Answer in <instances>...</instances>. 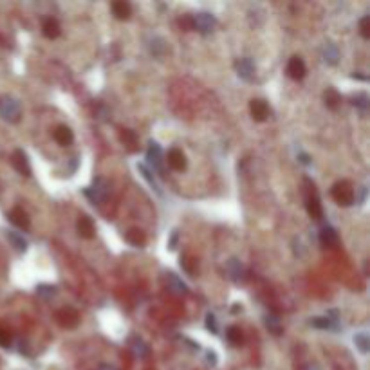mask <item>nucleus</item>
<instances>
[{
	"label": "nucleus",
	"instance_id": "obj_31",
	"mask_svg": "<svg viewBox=\"0 0 370 370\" xmlns=\"http://www.w3.org/2000/svg\"><path fill=\"white\" fill-rule=\"evenodd\" d=\"M137 168H139L141 175H143V177H145V179L148 181V185H150L152 188H154V190L161 195V188H159V185H157V181H155V177L152 175V170H150V168H146L145 165H139Z\"/></svg>",
	"mask_w": 370,
	"mask_h": 370
},
{
	"label": "nucleus",
	"instance_id": "obj_5",
	"mask_svg": "<svg viewBox=\"0 0 370 370\" xmlns=\"http://www.w3.org/2000/svg\"><path fill=\"white\" fill-rule=\"evenodd\" d=\"M305 183L309 185V191H307V195H305V210H307V213H309L312 219H321V217H323V210H321L320 197L316 193L314 185H310L309 179H305Z\"/></svg>",
	"mask_w": 370,
	"mask_h": 370
},
{
	"label": "nucleus",
	"instance_id": "obj_16",
	"mask_svg": "<svg viewBox=\"0 0 370 370\" xmlns=\"http://www.w3.org/2000/svg\"><path fill=\"white\" fill-rule=\"evenodd\" d=\"M128 347H130L132 354H134L135 358H139V360L148 358V354H150V347L146 345L139 336H132L130 340H128Z\"/></svg>",
	"mask_w": 370,
	"mask_h": 370
},
{
	"label": "nucleus",
	"instance_id": "obj_35",
	"mask_svg": "<svg viewBox=\"0 0 370 370\" xmlns=\"http://www.w3.org/2000/svg\"><path fill=\"white\" fill-rule=\"evenodd\" d=\"M360 33L365 40H369L370 38V16L369 15H365L360 20Z\"/></svg>",
	"mask_w": 370,
	"mask_h": 370
},
{
	"label": "nucleus",
	"instance_id": "obj_37",
	"mask_svg": "<svg viewBox=\"0 0 370 370\" xmlns=\"http://www.w3.org/2000/svg\"><path fill=\"white\" fill-rule=\"evenodd\" d=\"M9 345H11L9 332H5V330H0V347H4V349H9Z\"/></svg>",
	"mask_w": 370,
	"mask_h": 370
},
{
	"label": "nucleus",
	"instance_id": "obj_2",
	"mask_svg": "<svg viewBox=\"0 0 370 370\" xmlns=\"http://www.w3.org/2000/svg\"><path fill=\"white\" fill-rule=\"evenodd\" d=\"M332 199L338 202L340 206H350L356 202V191L354 186L350 185L349 181H338L334 186H332Z\"/></svg>",
	"mask_w": 370,
	"mask_h": 370
},
{
	"label": "nucleus",
	"instance_id": "obj_34",
	"mask_svg": "<svg viewBox=\"0 0 370 370\" xmlns=\"http://www.w3.org/2000/svg\"><path fill=\"white\" fill-rule=\"evenodd\" d=\"M36 295L40 296V298H44V300H51L53 296L56 295V287L55 285H38L36 287Z\"/></svg>",
	"mask_w": 370,
	"mask_h": 370
},
{
	"label": "nucleus",
	"instance_id": "obj_40",
	"mask_svg": "<svg viewBox=\"0 0 370 370\" xmlns=\"http://www.w3.org/2000/svg\"><path fill=\"white\" fill-rule=\"evenodd\" d=\"M98 370H118L114 365H100V369Z\"/></svg>",
	"mask_w": 370,
	"mask_h": 370
},
{
	"label": "nucleus",
	"instance_id": "obj_26",
	"mask_svg": "<svg viewBox=\"0 0 370 370\" xmlns=\"http://www.w3.org/2000/svg\"><path fill=\"white\" fill-rule=\"evenodd\" d=\"M42 31H44V35L47 36V38H58V35H60V24L55 20V18H47V20L44 22V25H42Z\"/></svg>",
	"mask_w": 370,
	"mask_h": 370
},
{
	"label": "nucleus",
	"instance_id": "obj_1",
	"mask_svg": "<svg viewBox=\"0 0 370 370\" xmlns=\"http://www.w3.org/2000/svg\"><path fill=\"white\" fill-rule=\"evenodd\" d=\"M0 118L7 123H18L22 118V105L20 101L11 98V96H4L0 100Z\"/></svg>",
	"mask_w": 370,
	"mask_h": 370
},
{
	"label": "nucleus",
	"instance_id": "obj_19",
	"mask_svg": "<svg viewBox=\"0 0 370 370\" xmlns=\"http://www.w3.org/2000/svg\"><path fill=\"white\" fill-rule=\"evenodd\" d=\"M55 139L56 143L60 146H67L70 145L72 141H74V134H72V130H70L69 126L65 125H60V126H56V130H55Z\"/></svg>",
	"mask_w": 370,
	"mask_h": 370
},
{
	"label": "nucleus",
	"instance_id": "obj_25",
	"mask_svg": "<svg viewBox=\"0 0 370 370\" xmlns=\"http://www.w3.org/2000/svg\"><path fill=\"white\" fill-rule=\"evenodd\" d=\"M112 13H114L118 20H126L132 13V7L128 2H114L112 4Z\"/></svg>",
	"mask_w": 370,
	"mask_h": 370
},
{
	"label": "nucleus",
	"instance_id": "obj_27",
	"mask_svg": "<svg viewBox=\"0 0 370 370\" xmlns=\"http://www.w3.org/2000/svg\"><path fill=\"white\" fill-rule=\"evenodd\" d=\"M148 49H150V53L154 56H163L166 53V42L161 38V36H154L150 40V44H148Z\"/></svg>",
	"mask_w": 370,
	"mask_h": 370
},
{
	"label": "nucleus",
	"instance_id": "obj_38",
	"mask_svg": "<svg viewBox=\"0 0 370 370\" xmlns=\"http://www.w3.org/2000/svg\"><path fill=\"white\" fill-rule=\"evenodd\" d=\"M206 360H208V365H215V363H217V354H215V352H211V350H208V352H206Z\"/></svg>",
	"mask_w": 370,
	"mask_h": 370
},
{
	"label": "nucleus",
	"instance_id": "obj_39",
	"mask_svg": "<svg viewBox=\"0 0 370 370\" xmlns=\"http://www.w3.org/2000/svg\"><path fill=\"white\" fill-rule=\"evenodd\" d=\"M177 239H179V233H177V231H175L174 235H172V240H170V244H168V246H170V249H175V246H177Z\"/></svg>",
	"mask_w": 370,
	"mask_h": 370
},
{
	"label": "nucleus",
	"instance_id": "obj_10",
	"mask_svg": "<svg viewBox=\"0 0 370 370\" xmlns=\"http://www.w3.org/2000/svg\"><path fill=\"white\" fill-rule=\"evenodd\" d=\"M11 163H13V166H15V170L18 172V174L25 175V177H29L31 175L29 159H27V155L24 154V150H15V154L11 157Z\"/></svg>",
	"mask_w": 370,
	"mask_h": 370
},
{
	"label": "nucleus",
	"instance_id": "obj_22",
	"mask_svg": "<svg viewBox=\"0 0 370 370\" xmlns=\"http://www.w3.org/2000/svg\"><path fill=\"white\" fill-rule=\"evenodd\" d=\"M121 143L125 145V148L128 152H135L139 148V141H137V135H135L134 130H128V128H123L120 134Z\"/></svg>",
	"mask_w": 370,
	"mask_h": 370
},
{
	"label": "nucleus",
	"instance_id": "obj_6",
	"mask_svg": "<svg viewBox=\"0 0 370 370\" xmlns=\"http://www.w3.org/2000/svg\"><path fill=\"white\" fill-rule=\"evenodd\" d=\"M146 159L152 170L159 172V175H165V159H163V150H161L159 143L150 141L148 143V150H146Z\"/></svg>",
	"mask_w": 370,
	"mask_h": 370
},
{
	"label": "nucleus",
	"instance_id": "obj_18",
	"mask_svg": "<svg viewBox=\"0 0 370 370\" xmlns=\"http://www.w3.org/2000/svg\"><path fill=\"white\" fill-rule=\"evenodd\" d=\"M166 161H168L170 168H174V170H177V172H183L186 168V157L179 148H172V150L168 152V159Z\"/></svg>",
	"mask_w": 370,
	"mask_h": 370
},
{
	"label": "nucleus",
	"instance_id": "obj_8",
	"mask_svg": "<svg viewBox=\"0 0 370 370\" xmlns=\"http://www.w3.org/2000/svg\"><path fill=\"white\" fill-rule=\"evenodd\" d=\"M56 320H58V323L63 327H76L78 325V321H80V316H78V312H76L74 309H70V307H63V309H60L58 312H56Z\"/></svg>",
	"mask_w": 370,
	"mask_h": 370
},
{
	"label": "nucleus",
	"instance_id": "obj_29",
	"mask_svg": "<svg viewBox=\"0 0 370 370\" xmlns=\"http://www.w3.org/2000/svg\"><path fill=\"white\" fill-rule=\"evenodd\" d=\"M264 323H265V327L269 329V332H273V334H275V336H280V334H282V325H280V320H278V318H276L275 314H265Z\"/></svg>",
	"mask_w": 370,
	"mask_h": 370
},
{
	"label": "nucleus",
	"instance_id": "obj_33",
	"mask_svg": "<svg viewBox=\"0 0 370 370\" xmlns=\"http://www.w3.org/2000/svg\"><path fill=\"white\" fill-rule=\"evenodd\" d=\"M340 101H341V96L338 94L334 89L325 90V105L329 107V109H336V107L340 105Z\"/></svg>",
	"mask_w": 370,
	"mask_h": 370
},
{
	"label": "nucleus",
	"instance_id": "obj_41",
	"mask_svg": "<svg viewBox=\"0 0 370 370\" xmlns=\"http://www.w3.org/2000/svg\"><path fill=\"white\" fill-rule=\"evenodd\" d=\"M305 370H321V369L316 365V363H310V365H307V369H305Z\"/></svg>",
	"mask_w": 370,
	"mask_h": 370
},
{
	"label": "nucleus",
	"instance_id": "obj_20",
	"mask_svg": "<svg viewBox=\"0 0 370 370\" xmlns=\"http://www.w3.org/2000/svg\"><path fill=\"white\" fill-rule=\"evenodd\" d=\"M321 56H323V60H325L329 65H336L338 60H340V49L336 47V44L327 42V44L321 47Z\"/></svg>",
	"mask_w": 370,
	"mask_h": 370
},
{
	"label": "nucleus",
	"instance_id": "obj_4",
	"mask_svg": "<svg viewBox=\"0 0 370 370\" xmlns=\"http://www.w3.org/2000/svg\"><path fill=\"white\" fill-rule=\"evenodd\" d=\"M191 29H197L202 35H208L211 31L215 29L217 25V18L211 13H206V11H200V13H195V15L190 18Z\"/></svg>",
	"mask_w": 370,
	"mask_h": 370
},
{
	"label": "nucleus",
	"instance_id": "obj_21",
	"mask_svg": "<svg viewBox=\"0 0 370 370\" xmlns=\"http://www.w3.org/2000/svg\"><path fill=\"white\" fill-rule=\"evenodd\" d=\"M78 233L83 239H92L94 237V222L89 215H81L78 219Z\"/></svg>",
	"mask_w": 370,
	"mask_h": 370
},
{
	"label": "nucleus",
	"instance_id": "obj_3",
	"mask_svg": "<svg viewBox=\"0 0 370 370\" xmlns=\"http://www.w3.org/2000/svg\"><path fill=\"white\" fill-rule=\"evenodd\" d=\"M85 195L89 197L94 204L105 202L107 197H109V183H107V179H103V177H96V179L92 181V185L85 190Z\"/></svg>",
	"mask_w": 370,
	"mask_h": 370
},
{
	"label": "nucleus",
	"instance_id": "obj_36",
	"mask_svg": "<svg viewBox=\"0 0 370 370\" xmlns=\"http://www.w3.org/2000/svg\"><path fill=\"white\" fill-rule=\"evenodd\" d=\"M206 327H208V330H211L213 334H217L219 332V325H217V318H215V314H208L206 316Z\"/></svg>",
	"mask_w": 370,
	"mask_h": 370
},
{
	"label": "nucleus",
	"instance_id": "obj_32",
	"mask_svg": "<svg viewBox=\"0 0 370 370\" xmlns=\"http://www.w3.org/2000/svg\"><path fill=\"white\" fill-rule=\"evenodd\" d=\"M354 343H356V347L363 352V354H367V352H369L370 340H369V334H367V332H360V334H356L354 336Z\"/></svg>",
	"mask_w": 370,
	"mask_h": 370
},
{
	"label": "nucleus",
	"instance_id": "obj_13",
	"mask_svg": "<svg viewBox=\"0 0 370 370\" xmlns=\"http://www.w3.org/2000/svg\"><path fill=\"white\" fill-rule=\"evenodd\" d=\"M249 110H251V116L255 121H265L267 116H269V105L265 103L264 100H251L249 101Z\"/></svg>",
	"mask_w": 370,
	"mask_h": 370
},
{
	"label": "nucleus",
	"instance_id": "obj_11",
	"mask_svg": "<svg viewBox=\"0 0 370 370\" xmlns=\"http://www.w3.org/2000/svg\"><path fill=\"white\" fill-rule=\"evenodd\" d=\"M226 273L233 282H242L246 278V269L239 258H230L226 264Z\"/></svg>",
	"mask_w": 370,
	"mask_h": 370
},
{
	"label": "nucleus",
	"instance_id": "obj_12",
	"mask_svg": "<svg viewBox=\"0 0 370 370\" xmlns=\"http://www.w3.org/2000/svg\"><path fill=\"white\" fill-rule=\"evenodd\" d=\"M305 72H307V69H305V63L300 56H293V58L287 62V74H289V78H293V80H302L305 76Z\"/></svg>",
	"mask_w": 370,
	"mask_h": 370
},
{
	"label": "nucleus",
	"instance_id": "obj_28",
	"mask_svg": "<svg viewBox=\"0 0 370 370\" xmlns=\"http://www.w3.org/2000/svg\"><path fill=\"white\" fill-rule=\"evenodd\" d=\"M226 338H228V341H230L231 345H240V343L244 341V334H242L240 327H237V325L228 327V330H226Z\"/></svg>",
	"mask_w": 370,
	"mask_h": 370
},
{
	"label": "nucleus",
	"instance_id": "obj_14",
	"mask_svg": "<svg viewBox=\"0 0 370 370\" xmlns=\"http://www.w3.org/2000/svg\"><path fill=\"white\" fill-rule=\"evenodd\" d=\"M7 219H9L11 224H15L16 228H20V230H29L31 220L22 208H13V210L7 213Z\"/></svg>",
	"mask_w": 370,
	"mask_h": 370
},
{
	"label": "nucleus",
	"instance_id": "obj_9",
	"mask_svg": "<svg viewBox=\"0 0 370 370\" xmlns=\"http://www.w3.org/2000/svg\"><path fill=\"white\" fill-rule=\"evenodd\" d=\"M165 284H166V289L170 291V293H174V295H186V293H188V287H186V284L181 280L175 273H166V275H165Z\"/></svg>",
	"mask_w": 370,
	"mask_h": 370
},
{
	"label": "nucleus",
	"instance_id": "obj_23",
	"mask_svg": "<svg viewBox=\"0 0 370 370\" xmlns=\"http://www.w3.org/2000/svg\"><path fill=\"white\" fill-rule=\"evenodd\" d=\"M125 240L128 244L135 246V247H141V246H145L146 235L141 230H137V228H132V230H128L125 233Z\"/></svg>",
	"mask_w": 370,
	"mask_h": 370
},
{
	"label": "nucleus",
	"instance_id": "obj_24",
	"mask_svg": "<svg viewBox=\"0 0 370 370\" xmlns=\"http://www.w3.org/2000/svg\"><path fill=\"white\" fill-rule=\"evenodd\" d=\"M7 240H9L11 246H13L18 253H25V251H27V240H25L24 235H20V233H16V231H7Z\"/></svg>",
	"mask_w": 370,
	"mask_h": 370
},
{
	"label": "nucleus",
	"instance_id": "obj_15",
	"mask_svg": "<svg viewBox=\"0 0 370 370\" xmlns=\"http://www.w3.org/2000/svg\"><path fill=\"white\" fill-rule=\"evenodd\" d=\"M235 69H237V74L246 81L253 80V76H255V63H253L251 58H240V60L237 62Z\"/></svg>",
	"mask_w": 370,
	"mask_h": 370
},
{
	"label": "nucleus",
	"instance_id": "obj_17",
	"mask_svg": "<svg viewBox=\"0 0 370 370\" xmlns=\"http://www.w3.org/2000/svg\"><path fill=\"white\" fill-rule=\"evenodd\" d=\"M338 240H340L338 231H336L332 226H323V228H321V231H320L321 246H325V247H336V246H338Z\"/></svg>",
	"mask_w": 370,
	"mask_h": 370
},
{
	"label": "nucleus",
	"instance_id": "obj_30",
	"mask_svg": "<svg viewBox=\"0 0 370 370\" xmlns=\"http://www.w3.org/2000/svg\"><path fill=\"white\" fill-rule=\"evenodd\" d=\"M350 103L365 112L369 109V96H367V92H358V94H354L350 98Z\"/></svg>",
	"mask_w": 370,
	"mask_h": 370
},
{
	"label": "nucleus",
	"instance_id": "obj_7",
	"mask_svg": "<svg viewBox=\"0 0 370 370\" xmlns=\"http://www.w3.org/2000/svg\"><path fill=\"white\" fill-rule=\"evenodd\" d=\"M332 314V318L330 316H316V318H312L310 320V325L316 327V329H325V330H338L340 329V321H338V312L336 310H332L330 312Z\"/></svg>",
	"mask_w": 370,
	"mask_h": 370
}]
</instances>
